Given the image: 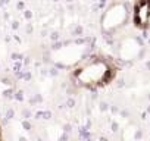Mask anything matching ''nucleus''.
<instances>
[{"mask_svg": "<svg viewBox=\"0 0 150 141\" xmlns=\"http://www.w3.org/2000/svg\"><path fill=\"white\" fill-rule=\"evenodd\" d=\"M113 72V66L108 59L91 57L74 72V80L84 87H97L108 82Z\"/></svg>", "mask_w": 150, "mask_h": 141, "instance_id": "1", "label": "nucleus"}, {"mask_svg": "<svg viewBox=\"0 0 150 141\" xmlns=\"http://www.w3.org/2000/svg\"><path fill=\"white\" fill-rule=\"evenodd\" d=\"M128 19H129V11L127 5L121 2L113 3L105 11L102 16V30L108 34L116 32L128 22Z\"/></svg>", "mask_w": 150, "mask_h": 141, "instance_id": "2", "label": "nucleus"}, {"mask_svg": "<svg viewBox=\"0 0 150 141\" xmlns=\"http://www.w3.org/2000/svg\"><path fill=\"white\" fill-rule=\"evenodd\" d=\"M116 53H118L119 59L129 62V60L138 59L144 53V46L137 37L125 35L119 40L118 47H116Z\"/></svg>", "mask_w": 150, "mask_h": 141, "instance_id": "3", "label": "nucleus"}, {"mask_svg": "<svg viewBox=\"0 0 150 141\" xmlns=\"http://www.w3.org/2000/svg\"><path fill=\"white\" fill-rule=\"evenodd\" d=\"M134 22L137 27L144 28L150 22V0H138L134 8Z\"/></svg>", "mask_w": 150, "mask_h": 141, "instance_id": "4", "label": "nucleus"}]
</instances>
